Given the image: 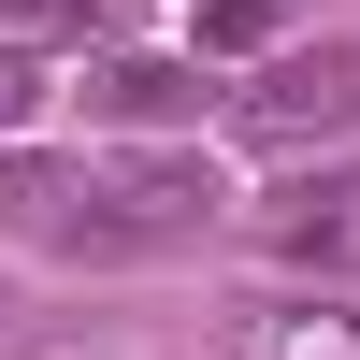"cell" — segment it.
<instances>
[{
  "mask_svg": "<svg viewBox=\"0 0 360 360\" xmlns=\"http://www.w3.org/2000/svg\"><path fill=\"white\" fill-rule=\"evenodd\" d=\"M245 130H259V144H332V130H360V44L274 58V72L245 86Z\"/></svg>",
  "mask_w": 360,
  "mask_h": 360,
  "instance_id": "2",
  "label": "cell"
},
{
  "mask_svg": "<svg viewBox=\"0 0 360 360\" xmlns=\"http://www.w3.org/2000/svg\"><path fill=\"white\" fill-rule=\"evenodd\" d=\"M288 15H303V0H202V58H231V44H274Z\"/></svg>",
  "mask_w": 360,
  "mask_h": 360,
  "instance_id": "6",
  "label": "cell"
},
{
  "mask_svg": "<svg viewBox=\"0 0 360 360\" xmlns=\"http://www.w3.org/2000/svg\"><path fill=\"white\" fill-rule=\"evenodd\" d=\"M29 115H44V58L0 44V130H29Z\"/></svg>",
  "mask_w": 360,
  "mask_h": 360,
  "instance_id": "7",
  "label": "cell"
},
{
  "mask_svg": "<svg viewBox=\"0 0 360 360\" xmlns=\"http://www.w3.org/2000/svg\"><path fill=\"white\" fill-rule=\"evenodd\" d=\"M274 245L303 259V274H360V173H303V188H274Z\"/></svg>",
  "mask_w": 360,
  "mask_h": 360,
  "instance_id": "3",
  "label": "cell"
},
{
  "mask_svg": "<svg viewBox=\"0 0 360 360\" xmlns=\"http://www.w3.org/2000/svg\"><path fill=\"white\" fill-rule=\"evenodd\" d=\"M231 360H360V303H332V288H303V303H259L245 332H231Z\"/></svg>",
  "mask_w": 360,
  "mask_h": 360,
  "instance_id": "4",
  "label": "cell"
},
{
  "mask_svg": "<svg viewBox=\"0 0 360 360\" xmlns=\"http://www.w3.org/2000/svg\"><path fill=\"white\" fill-rule=\"evenodd\" d=\"M217 202H231V188H217L202 144H130V159H0V231H15V245H72V259L202 245Z\"/></svg>",
  "mask_w": 360,
  "mask_h": 360,
  "instance_id": "1",
  "label": "cell"
},
{
  "mask_svg": "<svg viewBox=\"0 0 360 360\" xmlns=\"http://www.w3.org/2000/svg\"><path fill=\"white\" fill-rule=\"evenodd\" d=\"M101 101H115V115H130V130H159V115H188V101H202V86H188V72H173V58H130V72H101Z\"/></svg>",
  "mask_w": 360,
  "mask_h": 360,
  "instance_id": "5",
  "label": "cell"
},
{
  "mask_svg": "<svg viewBox=\"0 0 360 360\" xmlns=\"http://www.w3.org/2000/svg\"><path fill=\"white\" fill-rule=\"evenodd\" d=\"M0 360H29V303H15V288H0Z\"/></svg>",
  "mask_w": 360,
  "mask_h": 360,
  "instance_id": "8",
  "label": "cell"
}]
</instances>
